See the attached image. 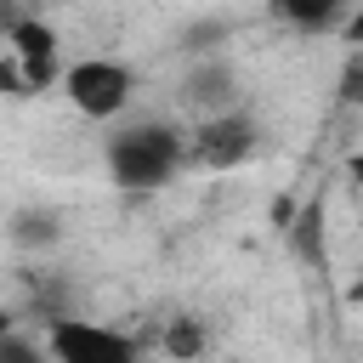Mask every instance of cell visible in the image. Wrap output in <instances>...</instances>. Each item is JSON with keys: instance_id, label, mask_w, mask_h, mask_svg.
<instances>
[{"instance_id": "obj_1", "label": "cell", "mask_w": 363, "mask_h": 363, "mask_svg": "<svg viewBox=\"0 0 363 363\" xmlns=\"http://www.w3.org/2000/svg\"><path fill=\"white\" fill-rule=\"evenodd\" d=\"M102 164L113 176V187L125 193H159L182 176L187 164V130L170 125V119H136V125H119L108 130L102 142Z\"/></svg>"}, {"instance_id": "obj_2", "label": "cell", "mask_w": 363, "mask_h": 363, "mask_svg": "<svg viewBox=\"0 0 363 363\" xmlns=\"http://www.w3.org/2000/svg\"><path fill=\"white\" fill-rule=\"evenodd\" d=\"M130 91H136V74L119 57H79L62 74V96L85 119H119L130 108Z\"/></svg>"}, {"instance_id": "obj_3", "label": "cell", "mask_w": 363, "mask_h": 363, "mask_svg": "<svg viewBox=\"0 0 363 363\" xmlns=\"http://www.w3.org/2000/svg\"><path fill=\"white\" fill-rule=\"evenodd\" d=\"M261 153V125L250 108H233V113H216V119H199L187 130V164L199 170H238Z\"/></svg>"}, {"instance_id": "obj_4", "label": "cell", "mask_w": 363, "mask_h": 363, "mask_svg": "<svg viewBox=\"0 0 363 363\" xmlns=\"http://www.w3.org/2000/svg\"><path fill=\"white\" fill-rule=\"evenodd\" d=\"M45 352H51V363H142V346L125 329H108L91 318L45 323Z\"/></svg>"}, {"instance_id": "obj_5", "label": "cell", "mask_w": 363, "mask_h": 363, "mask_svg": "<svg viewBox=\"0 0 363 363\" xmlns=\"http://www.w3.org/2000/svg\"><path fill=\"white\" fill-rule=\"evenodd\" d=\"M11 57H17V68H23V85H28V96L34 91H51V85H62V51H57V28L45 23V17H23L17 28H11Z\"/></svg>"}, {"instance_id": "obj_6", "label": "cell", "mask_w": 363, "mask_h": 363, "mask_svg": "<svg viewBox=\"0 0 363 363\" xmlns=\"http://www.w3.org/2000/svg\"><path fill=\"white\" fill-rule=\"evenodd\" d=\"M182 102H187L199 119H216V113L244 108V102H238V68H233L227 57H204V62H193V68L182 74Z\"/></svg>"}, {"instance_id": "obj_7", "label": "cell", "mask_w": 363, "mask_h": 363, "mask_svg": "<svg viewBox=\"0 0 363 363\" xmlns=\"http://www.w3.org/2000/svg\"><path fill=\"white\" fill-rule=\"evenodd\" d=\"M284 238H289V255H295L301 267H323V261H329V210H323L318 193L295 210V221L284 227Z\"/></svg>"}, {"instance_id": "obj_8", "label": "cell", "mask_w": 363, "mask_h": 363, "mask_svg": "<svg viewBox=\"0 0 363 363\" xmlns=\"http://www.w3.org/2000/svg\"><path fill=\"white\" fill-rule=\"evenodd\" d=\"M6 238H11L17 250H51V244L62 238V216H57L51 204H17L11 221H6Z\"/></svg>"}, {"instance_id": "obj_9", "label": "cell", "mask_w": 363, "mask_h": 363, "mask_svg": "<svg viewBox=\"0 0 363 363\" xmlns=\"http://www.w3.org/2000/svg\"><path fill=\"white\" fill-rule=\"evenodd\" d=\"M272 17H284V23L301 28V34H329V28H346L352 11H346L340 0H278Z\"/></svg>"}, {"instance_id": "obj_10", "label": "cell", "mask_w": 363, "mask_h": 363, "mask_svg": "<svg viewBox=\"0 0 363 363\" xmlns=\"http://www.w3.org/2000/svg\"><path fill=\"white\" fill-rule=\"evenodd\" d=\"M159 346H164V357H176V363H199V357H204V346H210V329H204V318H199V312H176V318L164 323Z\"/></svg>"}, {"instance_id": "obj_11", "label": "cell", "mask_w": 363, "mask_h": 363, "mask_svg": "<svg viewBox=\"0 0 363 363\" xmlns=\"http://www.w3.org/2000/svg\"><path fill=\"white\" fill-rule=\"evenodd\" d=\"M227 40H233V23L227 17H199V23L182 28V51H193V62L216 57V45H227Z\"/></svg>"}, {"instance_id": "obj_12", "label": "cell", "mask_w": 363, "mask_h": 363, "mask_svg": "<svg viewBox=\"0 0 363 363\" xmlns=\"http://www.w3.org/2000/svg\"><path fill=\"white\" fill-rule=\"evenodd\" d=\"M335 102H340V108H363V51H346V57H340Z\"/></svg>"}, {"instance_id": "obj_13", "label": "cell", "mask_w": 363, "mask_h": 363, "mask_svg": "<svg viewBox=\"0 0 363 363\" xmlns=\"http://www.w3.org/2000/svg\"><path fill=\"white\" fill-rule=\"evenodd\" d=\"M45 357H51V352H45L34 335H23V329H17L11 340H0V363H45Z\"/></svg>"}, {"instance_id": "obj_14", "label": "cell", "mask_w": 363, "mask_h": 363, "mask_svg": "<svg viewBox=\"0 0 363 363\" xmlns=\"http://www.w3.org/2000/svg\"><path fill=\"white\" fill-rule=\"evenodd\" d=\"M0 96H28L23 68H17V57H11V51H0Z\"/></svg>"}, {"instance_id": "obj_15", "label": "cell", "mask_w": 363, "mask_h": 363, "mask_svg": "<svg viewBox=\"0 0 363 363\" xmlns=\"http://www.w3.org/2000/svg\"><path fill=\"white\" fill-rule=\"evenodd\" d=\"M340 34H346V45H352V51H363V6L346 17V28H340Z\"/></svg>"}, {"instance_id": "obj_16", "label": "cell", "mask_w": 363, "mask_h": 363, "mask_svg": "<svg viewBox=\"0 0 363 363\" xmlns=\"http://www.w3.org/2000/svg\"><path fill=\"white\" fill-rule=\"evenodd\" d=\"M346 176H352V187H357V193H363V147H357V153H352V159H346Z\"/></svg>"}, {"instance_id": "obj_17", "label": "cell", "mask_w": 363, "mask_h": 363, "mask_svg": "<svg viewBox=\"0 0 363 363\" xmlns=\"http://www.w3.org/2000/svg\"><path fill=\"white\" fill-rule=\"evenodd\" d=\"M11 335H17V318H11L6 306H0V340H11Z\"/></svg>"}]
</instances>
